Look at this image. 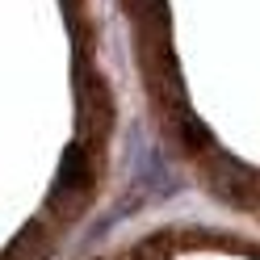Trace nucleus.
Segmentation results:
<instances>
[{
	"mask_svg": "<svg viewBox=\"0 0 260 260\" xmlns=\"http://www.w3.org/2000/svg\"><path fill=\"white\" fill-rule=\"evenodd\" d=\"M92 198V168H88V155L84 147H72L59 164V176H55V189L46 198V214H63L72 218L84 210V202Z\"/></svg>",
	"mask_w": 260,
	"mask_h": 260,
	"instance_id": "obj_1",
	"label": "nucleus"
},
{
	"mask_svg": "<svg viewBox=\"0 0 260 260\" xmlns=\"http://www.w3.org/2000/svg\"><path fill=\"white\" fill-rule=\"evenodd\" d=\"M206 176H210V189L218 193L222 202H231V206H243V210H252L260 206V176L252 168H243L239 159L231 155H222V151H206Z\"/></svg>",
	"mask_w": 260,
	"mask_h": 260,
	"instance_id": "obj_2",
	"label": "nucleus"
},
{
	"mask_svg": "<svg viewBox=\"0 0 260 260\" xmlns=\"http://www.w3.org/2000/svg\"><path fill=\"white\" fill-rule=\"evenodd\" d=\"M46 256H51V239H46L42 222H29L25 231L13 239V248L0 256V260H46Z\"/></svg>",
	"mask_w": 260,
	"mask_h": 260,
	"instance_id": "obj_3",
	"label": "nucleus"
},
{
	"mask_svg": "<svg viewBox=\"0 0 260 260\" xmlns=\"http://www.w3.org/2000/svg\"><path fill=\"white\" fill-rule=\"evenodd\" d=\"M168 256H172L168 239H143L130 252H122V260H168Z\"/></svg>",
	"mask_w": 260,
	"mask_h": 260,
	"instance_id": "obj_4",
	"label": "nucleus"
}]
</instances>
